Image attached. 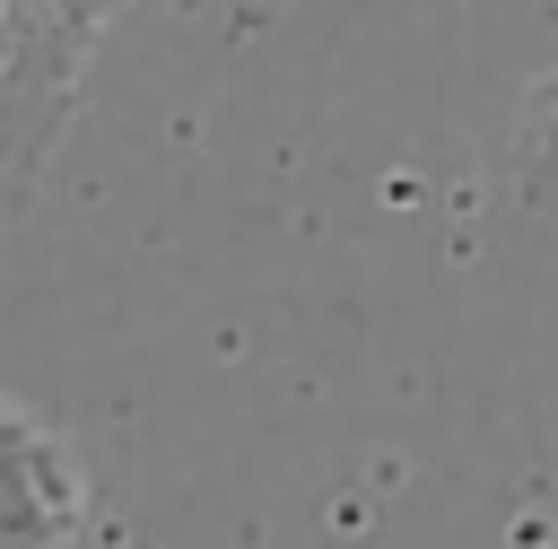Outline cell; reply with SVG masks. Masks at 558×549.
Wrapping results in <instances>:
<instances>
[{
	"label": "cell",
	"mask_w": 558,
	"mask_h": 549,
	"mask_svg": "<svg viewBox=\"0 0 558 549\" xmlns=\"http://www.w3.org/2000/svg\"><path fill=\"white\" fill-rule=\"evenodd\" d=\"M87 52L61 17V0H0V227L26 209L52 139L78 113Z\"/></svg>",
	"instance_id": "cell-1"
},
{
	"label": "cell",
	"mask_w": 558,
	"mask_h": 549,
	"mask_svg": "<svg viewBox=\"0 0 558 549\" xmlns=\"http://www.w3.org/2000/svg\"><path fill=\"white\" fill-rule=\"evenodd\" d=\"M87 479L78 462L17 410H0V549H78Z\"/></svg>",
	"instance_id": "cell-2"
},
{
	"label": "cell",
	"mask_w": 558,
	"mask_h": 549,
	"mask_svg": "<svg viewBox=\"0 0 558 549\" xmlns=\"http://www.w3.org/2000/svg\"><path fill=\"white\" fill-rule=\"evenodd\" d=\"M523 192H532V200H558V96H549V113H541L532 139H523Z\"/></svg>",
	"instance_id": "cell-3"
},
{
	"label": "cell",
	"mask_w": 558,
	"mask_h": 549,
	"mask_svg": "<svg viewBox=\"0 0 558 549\" xmlns=\"http://www.w3.org/2000/svg\"><path fill=\"white\" fill-rule=\"evenodd\" d=\"M113 9H122V0H61V17H70V35H78V44H96V35L113 26Z\"/></svg>",
	"instance_id": "cell-4"
}]
</instances>
